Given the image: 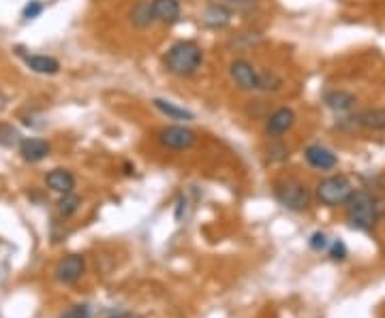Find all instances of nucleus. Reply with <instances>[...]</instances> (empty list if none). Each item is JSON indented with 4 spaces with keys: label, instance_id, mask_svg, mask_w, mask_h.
I'll use <instances>...</instances> for the list:
<instances>
[{
    "label": "nucleus",
    "instance_id": "1a4fd4ad",
    "mask_svg": "<svg viewBox=\"0 0 385 318\" xmlns=\"http://www.w3.org/2000/svg\"><path fill=\"white\" fill-rule=\"evenodd\" d=\"M304 158L313 169H319V171H330V169H334L338 165V156L332 150H328L326 146H321V143L309 146L304 150Z\"/></svg>",
    "mask_w": 385,
    "mask_h": 318
},
{
    "label": "nucleus",
    "instance_id": "f03ea898",
    "mask_svg": "<svg viewBox=\"0 0 385 318\" xmlns=\"http://www.w3.org/2000/svg\"><path fill=\"white\" fill-rule=\"evenodd\" d=\"M379 211H377V201L370 192L357 190L351 194L347 201V220L353 229L360 231H370L377 225Z\"/></svg>",
    "mask_w": 385,
    "mask_h": 318
},
{
    "label": "nucleus",
    "instance_id": "6e6552de",
    "mask_svg": "<svg viewBox=\"0 0 385 318\" xmlns=\"http://www.w3.org/2000/svg\"><path fill=\"white\" fill-rule=\"evenodd\" d=\"M294 124H296V114H294V110L280 107V110H276L274 114H270V118H268V122H265V135L272 137V139H276V137L285 135Z\"/></svg>",
    "mask_w": 385,
    "mask_h": 318
},
{
    "label": "nucleus",
    "instance_id": "423d86ee",
    "mask_svg": "<svg viewBox=\"0 0 385 318\" xmlns=\"http://www.w3.org/2000/svg\"><path fill=\"white\" fill-rule=\"evenodd\" d=\"M156 135H159V143L163 148H169V150H188L197 141L195 133L186 126H182V124L163 126Z\"/></svg>",
    "mask_w": 385,
    "mask_h": 318
},
{
    "label": "nucleus",
    "instance_id": "7ed1b4c3",
    "mask_svg": "<svg viewBox=\"0 0 385 318\" xmlns=\"http://www.w3.org/2000/svg\"><path fill=\"white\" fill-rule=\"evenodd\" d=\"M351 194H353V186L343 175H330L317 184V199L328 207L347 205Z\"/></svg>",
    "mask_w": 385,
    "mask_h": 318
},
{
    "label": "nucleus",
    "instance_id": "393cba45",
    "mask_svg": "<svg viewBox=\"0 0 385 318\" xmlns=\"http://www.w3.org/2000/svg\"><path fill=\"white\" fill-rule=\"evenodd\" d=\"M229 3H236V5H246V3H253V0H229Z\"/></svg>",
    "mask_w": 385,
    "mask_h": 318
},
{
    "label": "nucleus",
    "instance_id": "4468645a",
    "mask_svg": "<svg viewBox=\"0 0 385 318\" xmlns=\"http://www.w3.org/2000/svg\"><path fill=\"white\" fill-rule=\"evenodd\" d=\"M152 105H154V107H156L163 116H167V120H184V122H186V120H192V118H195V116H192V112L180 107V105H176V102H171V100L154 98Z\"/></svg>",
    "mask_w": 385,
    "mask_h": 318
},
{
    "label": "nucleus",
    "instance_id": "0eeeda50",
    "mask_svg": "<svg viewBox=\"0 0 385 318\" xmlns=\"http://www.w3.org/2000/svg\"><path fill=\"white\" fill-rule=\"evenodd\" d=\"M84 267H86V263H84V257L81 254H69V257H64L56 265V271L54 273H56V280L60 284H75L81 278Z\"/></svg>",
    "mask_w": 385,
    "mask_h": 318
},
{
    "label": "nucleus",
    "instance_id": "ddd939ff",
    "mask_svg": "<svg viewBox=\"0 0 385 318\" xmlns=\"http://www.w3.org/2000/svg\"><path fill=\"white\" fill-rule=\"evenodd\" d=\"M357 98L351 94V92H345V90H334V92H328L326 94V105L332 110V112H351L355 107Z\"/></svg>",
    "mask_w": 385,
    "mask_h": 318
},
{
    "label": "nucleus",
    "instance_id": "aec40b11",
    "mask_svg": "<svg viewBox=\"0 0 385 318\" xmlns=\"http://www.w3.org/2000/svg\"><path fill=\"white\" fill-rule=\"evenodd\" d=\"M58 318H90V305H86V303H75V305L67 307Z\"/></svg>",
    "mask_w": 385,
    "mask_h": 318
},
{
    "label": "nucleus",
    "instance_id": "9d476101",
    "mask_svg": "<svg viewBox=\"0 0 385 318\" xmlns=\"http://www.w3.org/2000/svg\"><path fill=\"white\" fill-rule=\"evenodd\" d=\"M152 16L161 24H176L180 20V3L178 0H152Z\"/></svg>",
    "mask_w": 385,
    "mask_h": 318
},
{
    "label": "nucleus",
    "instance_id": "20e7f679",
    "mask_svg": "<svg viewBox=\"0 0 385 318\" xmlns=\"http://www.w3.org/2000/svg\"><path fill=\"white\" fill-rule=\"evenodd\" d=\"M274 194L278 199L280 205H285L287 209H294V211H304L311 205V190L296 179H287V182H278L274 186Z\"/></svg>",
    "mask_w": 385,
    "mask_h": 318
},
{
    "label": "nucleus",
    "instance_id": "4be33fe9",
    "mask_svg": "<svg viewBox=\"0 0 385 318\" xmlns=\"http://www.w3.org/2000/svg\"><path fill=\"white\" fill-rule=\"evenodd\" d=\"M311 248H313V250H323V248H328V237H326L323 233H315V235L311 237Z\"/></svg>",
    "mask_w": 385,
    "mask_h": 318
},
{
    "label": "nucleus",
    "instance_id": "dca6fc26",
    "mask_svg": "<svg viewBox=\"0 0 385 318\" xmlns=\"http://www.w3.org/2000/svg\"><path fill=\"white\" fill-rule=\"evenodd\" d=\"M131 22H133L137 28H148V26L154 22L152 5H150V3H137V5L131 9Z\"/></svg>",
    "mask_w": 385,
    "mask_h": 318
},
{
    "label": "nucleus",
    "instance_id": "2eb2a0df",
    "mask_svg": "<svg viewBox=\"0 0 385 318\" xmlns=\"http://www.w3.org/2000/svg\"><path fill=\"white\" fill-rule=\"evenodd\" d=\"M26 64L35 71V73H41V75H56L60 71V62L52 56H41V54H35V56H26Z\"/></svg>",
    "mask_w": 385,
    "mask_h": 318
},
{
    "label": "nucleus",
    "instance_id": "39448f33",
    "mask_svg": "<svg viewBox=\"0 0 385 318\" xmlns=\"http://www.w3.org/2000/svg\"><path fill=\"white\" fill-rule=\"evenodd\" d=\"M229 75L240 90H246V92L263 90V75L257 73V69L248 60H234L229 64Z\"/></svg>",
    "mask_w": 385,
    "mask_h": 318
},
{
    "label": "nucleus",
    "instance_id": "5701e85b",
    "mask_svg": "<svg viewBox=\"0 0 385 318\" xmlns=\"http://www.w3.org/2000/svg\"><path fill=\"white\" fill-rule=\"evenodd\" d=\"M345 254H347L345 244H343V242H334V248H332V259L343 261V259H345Z\"/></svg>",
    "mask_w": 385,
    "mask_h": 318
},
{
    "label": "nucleus",
    "instance_id": "412c9836",
    "mask_svg": "<svg viewBox=\"0 0 385 318\" xmlns=\"http://www.w3.org/2000/svg\"><path fill=\"white\" fill-rule=\"evenodd\" d=\"M41 11H43V5L39 3V0H30V5H26V9H24V18L35 20Z\"/></svg>",
    "mask_w": 385,
    "mask_h": 318
},
{
    "label": "nucleus",
    "instance_id": "f3484780",
    "mask_svg": "<svg viewBox=\"0 0 385 318\" xmlns=\"http://www.w3.org/2000/svg\"><path fill=\"white\" fill-rule=\"evenodd\" d=\"M357 124L366 126V129H372V131H381V129H385V112L368 110V112L357 116Z\"/></svg>",
    "mask_w": 385,
    "mask_h": 318
},
{
    "label": "nucleus",
    "instance_id": "a211bd4d",
    "mask_svg": "<svg viewBox=\"0 0 385 318\" xmlns=\"http://www.w3.org/2000/svg\"><path fill=\"white\" fill-rule=\"evenodd\" d=\"M22 141L24 139H22V135H20L18 129H13L11 124H0V143L7 146V148H16Z\"/></svg>",
    "mask_w": 385,
    "mask_h": 318
},
{
    "label": "nucleus",
    "instance_id": "b1692460",
    "mask_svg": "<svg viewBox=\"0 0 385 318\" xmlns=\"http://www.w3.org/2000/svg\"><path fill=\"white\" fill-rule=\"evenodd\" d=\"M114 318H139L137 314H118V316H114Z\"/></svg>",
    "mask_w": 385,
    "mask_h": 318
},
{
    "label": "nucleus",
    "instance_id": "6ab92c4d",
    "mask_svg": "<svg viewBox=\"0 0 385 318\" xmlns=\"http://www.w3.org/2000/svg\"><path fill=\"white\" fill-rule=\"evenodd\" d=\"M77 207H79V196L73 194V192L62 194V199L58 201V211H60V214H62L64 218H67V216H73L75 211H77Z\"/></svg>",
    "mask_w": 385,
    "mask_h": 318
},
{
    "label": "nucleus",
    "instance_id": "f8f14e48",
    "mask_svg": "<svg viewBox=\"0 0 385 318\" xmlns=\"http://www.w3.org/2000/svg\"><path fill=\"white\" fill-rule=\"evenodd\" d=\"M45 184H47V188H52L54 192L67 194V192H71V190H73V186H75V177H73V175H71V171H67V169H54V171H50V173H47Z\"/></svg>",
    "mask_w": 385,
    "mask_h": 318
},
{
    "label": "nucleus",
    "instance_id": "f257e3e1",
    "mask_svg": "<svg viewBox=\"0 0 385 318\" xmlns=\"http://www.w3.org/2000/svg\"><path fill=\"white\" fill-rule=\"evenodd\" d=\"M202 60H204V52L195 41L173 43L163 58L165 69L178 77H190L192 73H197V69L202 66Z\"/></svg>",
    "mask_w": 385,
    "mask_h": 318
},
{
    "label": "nucleus",
    "instance_id": "9b49d317",
    "mask_svg": "<svg viewBox=\"0 0 385 318\" xmlns=\"http://www.w3.org/2000/svg\"><path fill=\"white\" fill-rule=\"evenodd\" d=\"M20 154L28 163H39V160H43V158L50 156V143L43 141V139H37V137L24 139L20 143Z\"/></svg>",
    "mask_w": 385,
    "mask_h": 318
}]
</instances>
